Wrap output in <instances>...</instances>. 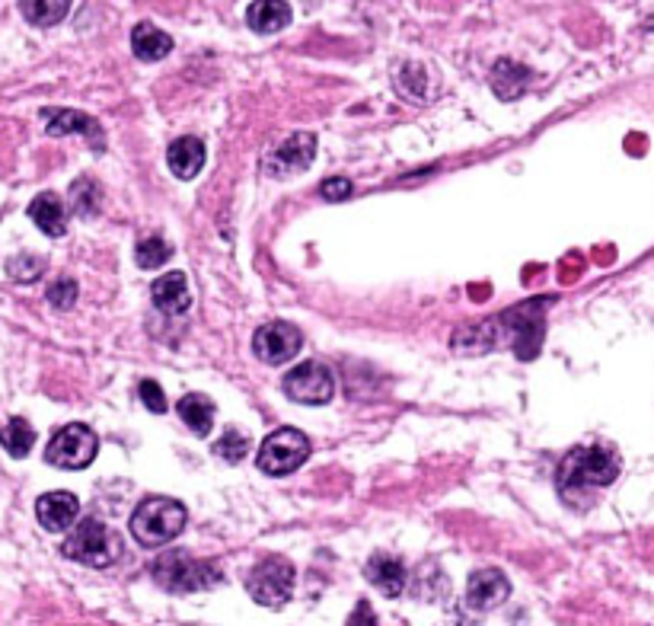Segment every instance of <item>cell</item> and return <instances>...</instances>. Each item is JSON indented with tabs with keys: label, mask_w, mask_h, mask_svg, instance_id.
<instances>
[{
	"label": "cell",
	"mask_w": 654,
	"mask_h": 626,
	"mask_svg": "<svg viewBox=\"0 0 654 626\" xmlns=\"http://www.w3.org/2000/svg\"><path fill=\"white\" fill-rule=\"evenodd\" d=\"M619 477V457L607 447H575L559 470V492L568 505L588 508L597 489Z\"/></svg>",
	"instance_id": "cell-1"
},
{
	"label": "cell",
	"mask_w": 654,
	"mask_h": 626,
	"mask_svg": "<svg viewBox=\"0 0 654 626\" xmlns=\"http://www.w3.org/2000/svg\"><path fill=\"white\" fill-rule=\"evenodd\" d=\"M186 505L170 495H150L144 499L132 515V533L140 547H163L186 528Z\"/></svg>",
	"instance_id": "cell-2"
},
{
	"label": "cell",
	"mask_w": 654,
	"mask_h": 626,
	"mask_svg": "<svg viewBox=\"0 0 654 626\" xmlns=\"http://www.w3.org/2000/svg\"><path fill=\"white\" fill-rule=\"evenodd\" d=\"M150 576L157 578L160 588L186 594V591H198V588H214L221 581V569L214 563H198L188 553H163L153 560Z\"/></svg>",
	"instance_id": "cell-3"
},
{
	"label": "cell",
	"mask_w": 654,
	"mask_h": 626,
	"mask_svg": "<svg viewBox=\"0 0 654 626\" xmlns=\"http://www.w3.org/2000/svg\"><path fill=\"white\" fill-rule=\"evenodd\" d=\"M61 553L90 569H106L119 560V540L99 518H84L74 533L61 543Z\"/></svg>",
	"instance_id": "cell-4"
},
{
	"label": "cell",
	"mask_w": 654,
	"mask_h": 626,
	"mask_svg": "<svg viewBox=\"0 0 654 626\" xmlns=\"http://www.w3.org/2000/svg\"><path fill=\"white\" fill-rule=\"evenodd\" d=\"M307 457H310V441L304 438V432L279 429L262 441L256 464L269 477H287V474L300 470L307 464Z\"/></svg>",
	"instance_id": "cell-5"
},
{
	"label": "cell",
	"mask_w": 654,
	"mask_h": 626,
	"mask_svg": "<svg viewBox=\"0 0 654 626\" xmlns=\"http://www.w3.org/2000/svg\"><path fill=\"white\" fill-rule=\"evenodd\" d=\"M96 451H99V438L94 429L74 422V426H64L61 432H54V438L48 441L46 461L61 470H84L96 461Z\"/></svg>",
	"instance_id": "cell-6"
},
{
	"label": "cell",
	"mask_w": 654,
	"mask_h": 626,
	"mask_svg": "<svg viewBox=\"0 0 654 626\" xmlns=\"http://www.w3.org/2000/svg\"><path fill=\"white\" fill-rule=\"evenodd\" d=\"M249 594L256 604L262 607H284L294 594V566L287 560H279V556H269L262 560L252 573H249V581H246Z\"/></svg>",
	"instance_id": "cell-7"
},
{
	"label": "cell",
	"mask_w": 654,
	"mask_h": 626,
	"mask_svg": "<svg viewBox=\"0 0 654 626\" xmlns=\"http://www.w3.org/2000/svg\"><path fill=\"white\" fill-rule=\"evenodd\" d=\"M284 396L304 406H323L335 393V378L323 361H304L284 378Z\"/></svg>",
	"instance_id": "cell-8"
},
{
	"label": "cell",
	"mask_w": 654,
	"mask_h": 626,
	"mask_svg": "<svg viewBox=\"0 0 654 626\" xmlns=\"http://www.w3.org/2000/svg\"><path fill=\"white\" fill-rule=\"evenodd\" d=\"M300 345H304V336H300V330L291 327V323H269V327H262V330L252 336V352H256V358L266 361V365H284V361H291V358L300 352Z\"/></svg>",
	"instance_id": "cell-9"
},
{
	"label": "cell",
	"mask_w": 654,
	"mask_h": 626,
	"mask_svg": "<svg viewBox=\"0 0 654 626\" xmlns=\"http://www.w3.org/2000/svg\"><path fill=\"white\" fill-rule=\"evenodd\" d=\"M313 157H317V138L310 132H297L279 150H272L262 167L269 176H294V173L307 170L313 163Z\"/></svg>",
	"instance_id": "cell-10"
},
{
	"label": "cell",
	"mask_w": 654,
	"mask_h": 626,
	"mask_svg": "<svg viewBox=\"0 0 654 626\" xmlns=\"http://www.w3.org/2000/svg\"><path fill=\"white\" fill-rule=\"evenodd\" d=\"M511 594V581L502 569H479L469 576L467 604L472 611H495Z\"/></svg>",
	"instance_id": "cell-11"
},
{
	"label": "cell",
	"mask_w": 654,
	"mask_h": 626,
	"mask_svg": "<svg viewBox=\"0 0 654 626\" xmlns=\"http://www.w3.org/2000/svg\"><path fill=\"white\" fill-rule=\"evenodd\" d=\"M42 119H46L48 135H84L90 138L94 150L106 147V135L99 128V122L90 119L87 112H77V109H42Z\"/></svg>",
	"instance_id": "cell-12"
},
{
	"label": "cell",
	"mask_w": 654,
	"mask_h": 626,
	"mask_svg": "<svg viewBox=\"0 0 654 626\" xmlns=\"http://www.w3.org/2000/svg\"><path fill=\"white\" fill-rule=\"evenodd\" d=\"M81 515V502L74 492H46L36 502V518L46 530H67Z\"/></svg>",
	"instance_id": "cell-13"
},
{
	"label": "cell",
	"mask_w": 654,
	"mask_h": 626,
	"mask_svg": "<svg viewBox=\"0 0 654 626\" xmlns=\"http://www.w3.org/2000/svg\"><path fill=\"white\" fill-rule=\"evenodd\" d=\"M365 576L383 598H399L406 591V566L396 556H371Z\"/></svg>",
	"instance_id": "cell-14"
},
{
	"label": "cell",
	"mask_w": 654,
	"mask_h": 626,
	"mask_svg": "<svg viewBox=\"0 0 654 626\" xmlns=\"http://www.w3.org/2000/svg\"><path fill=\"white\" fill-rule=\"evenodd\" d=\"M150 297L157 304V310L163 314H186L188 304H192V294H188V282L183 272H166L153 282Z\"/></svg>",
	"instance_id": "cell-15"
},
{
	"label": "cell",
	"mask_w": 654,
	"mask_h": 626,
	"mask_svg": "<svg viewBox=\"0 0 654 626\" xmlns=\"http://www.w3.org/2000/svg\"><path fill=\"white\" fill-rule=\"evenodd\" d=\"M246 23L252 33L259 36H275L281 29H287L291 23V7L284 0H256L249 10H246Z\"/></svg>",
	"instance_id": "cell-16"
},
{
	"label": "cell",
	"mask_w": 654,
	"mask_h": 626,
	"mask_svg": "<svg viewBox=\"0 0 654 626\" xmlns=\"http://www.w3.org/2000/svg\"><path fill=\"white\" fill-rule=\"evenodd\" d=\"M29 218L48 237H64L67 234V211H64L61 198L54 193L36 195L33 205H29Z\"/></svg>",
	"instance_id": "cell-17"
},
{
	"label": "cell",
	"mask_w": 654,
	"mask_h": 626,
	"mask_svg": "<svg viewBox=\"0 0 654 626\" xmlns=\"http://www.w3.org/2000/svg\"><path fill=\"white\" fill-rule=\"evenodd\" d=\"M166 163H170V170L180 180H195L201 173V167H205V145L198 138L186 135V138H180V142L170 145Z\"/></svg>",
	"instance_id": "cell-18"
},
{
	"label": "cell",
	"mask_w": 654,
	"mask_h": 626,
	"mask_svg": "<svg viewBox=\"0 0 654 626\" xmlns=\"http://www.w3.org/2000/svg\"><path fill=\"white\" fill-rule=\"evenodd\" d=\"M132 51H135V58L147 61V64L150 61H163L173 51V39L153 23H138L132 29Z\"/></svg>",
	"instance_id": "cell-19"
},
{
	"label": "cell",
	"mask_w": 654,
	"mask_h": 626,
	"mask_svg": "<svg viewBox=\"0 0 654 626\" xmlns=\"http://www.w3.org/2000/svg\"><path fill=\"white\" fill-rule=\"evenodd\" d=\"M530 81H533L530 67H523L517 61H508V58H502L495 64V71H492V90L502 99L523 97V90L530 87Z\"/></svg>",
	"instance_id": "cell-20"
},
{
	"label": "cell",
	"mask_w": 654,
	"mask_h": 626,
	"mask_svg": "<svg viewBox=\"0 0 654 626\" xmlns=\"http://www.w3.org/2000/svg\"><path fill=\"white\" fill-rule=\"evenodd\" d=\"M176 413H180V419L186 422L188 429L195 434H201V438L211 432V426H214V403L208 396H201V393L183 396L176 403Z\"/></svg>",
	"instance_id": "cell-21"
},
{
	"label": "cell",
	"mask_w": 654,
	"mask_h": 626,
	"mask_svg": "<svg viewBox=\"0 0 654 626\" xmlns=\"http://www.w3.org/2000/svg\"><path fill=\"white\" fill-rule=\"evenodd\" d=\"M20 10L33 26L48 29V26H58L67 16L71 0H20Z\"/></svg>",
	"instance_id": "cell-22"
},
{
	"label": "cell",
	"mask_w": 654,
	"mask_h": 626,
	"mask_svg": "<svg viewBox=\"0 0 654 626\" xmlns=\"http://www.w3.org/2000/svg\"><path fill=\"white\" fill-rule=\"evenodd\" d=\"M0 444L13 454V457H26L36 444V429L26 422V419H10L3 429H0Z\"/></svg>",
	"instance_id": "cell-23"
},
{
	"label": "cell",
	"mask_w": 654,
	"mask_h": 626,
	"mask_svg": "<svg viewBox=\"0 0 654 626\" xmlns=\"http://www.w3.org/2000/svg\"><path fill=\"white\" fill-rule=\"evenodd\" d=\"M99 201H102V189L96 186L90 176H84V180H77L71 186V208H74L77 218H94L99 211Z\"/></svg>",
	"instance_id": "cell-24"
},
{
	"label": "cell",
	"mask_w": 654,
	"mask_h": 626,
	"mask_svg": "<svg viewBox=\"0 0 654 626\" xmlns=\"http://www.w3.org/2000/svg\"><path fill=\"white\" fill-rule=\"evenodd\" d=\"M173 249L170 243L160 241V237H150V241H140L135 249V259H138L140 269H160L163 262H170Z\"/></svg>",
	"instance_id": "cell-25"
},
{
	"label": "cell",
	"mask_w": 654,
	"mask_h": 626,
	"mask_svg": "<svg viewBox=\"0 0 654 626\" xmlns=\"http://www.w3.org/2000/svg\"><path fill=\"white\" fill-rule=\"evenodd\" d=\"M7 272H10V279H16V282H36V279L46 272V259L23 253V256H13V259L7 262Z\"/></svg>",
	"instance_id": "cell-26"
},
{
	"label": "cell",
	"mask_w": 654,
	"mask_h": 626,
	"mask_svg": "<svg viewBox=\"0 0 654 626\" xmlns=\"http://www.w3.org/2000/svg\"><path fill=\"white\" fill-rule=\"evenodd\" d=\"M214 454H218V457H224L227 464H239V461L249 454V441L236 432V429H227V434H224V438L214 444Z\"/></svg>",
	"instance_id": "cell-27"
},
{
	"label": "cell",
	"mask_w": 654,
	"mask_h": 626,
	"mask_svg": "<svg viewBox=\"0 0 654 626\" xmlns=\"http://www.w3.org/2000/svg\"><path fill=\"white\" fill-rule=\"evenodd\" d=\"M48 300H51V307H58V310H71L74 300H77V282H74V279H58V282H51V285H48Z\"/></svg>",
	"instance_id": "cell-28"
},
{
	"label": "cell",
	"mask_w": 654,
	"mask_h": 626,
	"mask_svg": "<svg viewBox=\"0 0 654 626\" xmlns=\"http://www.w3.org/2000/svg\"><path fill=\"white\" fill-rule=\"evenodd\" d=\"M399 74H403V77H409V84H406V81H399V90H403L406 97L424 99V84H428V74L421 71L419 64H406Z\"/></svg>",
	"instance_id": "cell-29"
},
{
	"label": "cell",
	"mask_w": 654,
	"mask_h": 626,
	"mask_svg": "<svg viewBox=\"0 0 654 626\" xmlns=\"http://www.w3.org/2000/svg\"><path fill=\"white\" fill-rule=\"evenodd\" d=\"M138 396L150 413H166V396H163V390H160L157 381H140Z\"/></svg>",
	"instance_id": "cell-30"
},
{
	"label": "cell",
	"mask_w": 654,
	"mask_h": 626,
	"mask_svg": "<svg viewBox=\"0 0 654 626\" xmlns=\"http://www.w3.org/2000/svg\"><path fill=\"white\" fill-rule=\"evenodd\" d=\"M320 195L329 198V201H345V198L351 195V180H345V176L326 180V183L320 186Z\"/></svg>",
	"instance_id": "cell-31"
},
{
	"label": "cell",
	"mask_w": 654,
	"mask_h": 626,
	"mask_svg": "<svg viewBox=\"0 0 654 626\" xmlns=\"http://www.w3.org/2000/svg\"><path fill=\"white\" fill-rule=\"evenodd\" d=\"M351 624H374V617L368 614V601H361V614L351 617Z\"/></svg>",
	"instance_id": "cell-32"
}]
</instances>
